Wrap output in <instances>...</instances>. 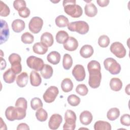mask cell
Masks as SVG:
<instances>
[{"instance_id":"obj_4","label":"cell","mask_w":130,"mask_h":130,"mask_svg":"<svg viewBox=\"0 0 130 130\" xmlns=\"http://www.w3.org/2000/svg\"><path fill=\"white\" fill-rule=\"evenodd\" d=\"M105 69L112 75H117L121 71V66L117 61L111 57L107 58L104 61Z\"/></svg>"},{"instance_id":"obj_31","label":"cell","mask_w":130,"mask_h":130,"mask_svg":"<svg viewBox=\"0 0 130 130\" xmlns=\"http://www.w3.org/2000/svg\"><path fill=\"white\" fill-rule=\"evenodd\" d=\"M69 37V35L66 31L59 30L56 35V40L59 44H63Z\"/></svg>"},{"instance_id":"obj_6","label":"cell","mask_w":130,"mask_h":130,"mask_svg":"<svg viewBox=\"0 0 130 130\" xmlns=\"http://www.w3.org/2000/svg\"><path fill=\"white\" fill-rule=\"evenodd\" d=\"M27 66L36 71H40L43 68L44 64L43 60L35 56H30L26 59Z\"/></svg>"},{"instance_id":"obj_32","label":"cell","mask_w":130,"mask_h":130,"mask_svg":"<svg viewBox=\"0 0 130 130\" xmlns=\"http://www.w3.org/2000/svg\"><path fill=\"white\" fill-rule=\"evenodd\" d=\"M73 59L71 56L69 54H65L63 56L62 66L63 68L66 70H69L72 66Z\"/></svg>"},{"instance_id":"obj_11","label":"cell","mask_w":130,"mask_h":130,"mask_svg":"<svg viewBox=\"0 0 130 130\" xmlns=\"http://www.w3.org/2000/svg\"><path fill=\"white\" fill-rule=\"evenodd\" d=\"M72 75L77 81L84 80L86 76L84 67L81 64L76 65L72 70Z\"/></svg>"},{"instance_id":"obj_37","label":"cell","mask_w":130,"mask_h":130,"mask_svg":"<svg viewBox=\"0 0 130 130\" xmlns=\"http://www.w3.org/2000/svg\"><path fill=\"white\" fill-rule=\"evenodd\" d=\"M110 41L109 38L107 35L101 36L98 39V44L102 48L108 47L110 44Z\"/></svg>"},{"instance_id":"obj_48","label":"cell","mask_w":130,"mask_h":130,"mask_svg":"<svg viewBox=\"0 0 130 130\" xmlns=\"http://www.w3.org/2000/svg\"><path fill=\"white\" fill-rule=\"evenodd\" d=\"M1 70H3L6 67V62L5 60L2 57H1Z\"/></svg>"},{"instance_id":"obj_5","label":"cell","mask_w":130,"mask_h":130,"mask_svg":"<svg viewBox=\"0 0 130 130\" xmlns=\"http://www.w3.org/2000/svg\"><path fill=\"white\" fill-rule=\"evenodd\" d=\"M9 61L11 64V69L16 74H18L22 71V66L21 64V58L20 56L16 53L10 54L8 58Z\"/></svg>"},{"instance_id":"obj_34","label":"cell","mask_w":130,"mask_h":130,"mask_svg":"<svg viewBox=\"0 0 130 130\" xmlns=\"http://www.w3.org/2000/svg\"><path fill=\"white\" fill-rule=\"evenodd\" d=\"M65 122L63 125V129L74 130L76 127V120L73 118H65Z\"/></svg>"},{"instance_id":"obj_25","label":"cell","mask_w":130,"mask_h":130,"mask_svg":"<svg viewBox=\"0 0 130 130\" xmlns=\"http://www.w3.org/2000/svg\"><path fill=\"white\" fill-rule=\"evenodd\" d=\"M110 86L112 90L118 91L122 88V82L118 78H113L110 81Z\"/></svg>"},{"instance_id":"obj_47","label":"cell","mask_w":130,"mask_h":130,"mask_svg":"<svg viewBox=\"0 0 130 130\" xmlns=\"http://www.w3.org/2000/svg\"><path fill=\"white\" fill-rule=\"evenodd\" d=\"M17 130H20V129H25V130H29V127L28 125L25 123H21L18 124L17 127Z\"/></svg>"},{"instance_id":"obj_14","label":"cell","mask_w":130,"mask_h":130,"mask_svg":"<svg viewBox=\"0 0 130 130\" xmlns=\"http://www.w3.org/2000/svg\"><path fill=\"white\" fill-rule=\"evenodd\" d=\"M63 44L64 48L69 51H75L78 47V41L72 37H69Z\"/></svg>"},{"instance_id":"obj_13","label":"cell","mask_w":130,"mask_h":130,"mask_svg":"<svg viewBox=\"0 0 130 130\" xmlns=\"http://www.w3.org/2000/svg\"><path fill=\"white\" fill-rule=\"evenodd\" d=\"M62 121V116L58 114H54L51 115L48 122L49 127L51 129H57Z\"/></svg>"},{"instance_id":"obj_33","label":"cell","mask_w":130,"mask_h":130,"mask_svg":"<svg viewBox=\"0 0 130 130\" xmlns=\"http://www.w3.org/2000/svg\"><path fill=\"white\" fill-rule=\"evenodd\" d=\"M36 117L39 121L43 122L47 120L48 118V114L45 110L41 108L37 110L36 112Z\"/></svg>"},{"instance_id":"obj_42","label":"cell","mask_w":130,"mask_h":130,"mask_svg":"<svg viewBox=\"0 0 130 130\" xmlns=\"http://www.w3.org/2000/svg\"><path fill=\"white\" fill-rule=\"evenodd\" d=\"M15 107H20L23 108L25 110L27 109V102L25 99L24 98H18L15 103Z\"/></svg>"},{"instance_id":"obj_22","label":"cell","mask_w":130,"mask_h":130,"mask_svg":"<svg viewBox=\"0 0 130 130\" xmlns=\"http://www.w3.org/2000/svg\"><path fill=\"white\" fill-rule=\"evenodd\" d=\"M28 76L26 72H22L16 78V83L19 87H24L27 84Z\"/></svg>"},{"instance_id":"obj_16","label":"cell","mask_w":130,"mask_h":130,"mask_svg":"<svg viewBox=\"0 0 130 130\" xmlns=\"http://www.w3.org/2000/svg\"><path fill=\"white\" fill-rule=\"evenodd\" d=\"M41 42L47 47H51L54 42L52 35L48 32L43 33L41 37Z\"/></svg>"},{"instance_id":"obj_28","label":"cell","mask_w":130,"mask_h":130,"mask_svg":"<svg viewBox=\"0 0 130 130\" xmlns=\"http://www.w3.org/2000/svg\"><path fill=\"white\" fill-rule=\"evenodd\" d=\"M73 86V83L70 78L64 79L61 83V89L64 92H68L72 91Z\"/></svg>"},{"instance_id":"obj_27","label":"cell","mask_w":130,"mask_h":130,"mask_svg":"<svg viewBox=\"0 0 130 130\" xmlns=\"http://www.w3.org/2000/svg\"><path fill=\"white\" fill-rule=\"evenodd\" d=\"M94 129L95 130H111V125L107 121L99 120L94 123Z\"/></svg>"},{"instance_id":"obj_15","label":"cell","mask_w":130,"mask_h":130,"mask_svg":"<svg viewBox=\"0 0 130 130\" xmlns=\"http://www.w3.org/2000/svg\"><path fill=\"white\" fill-rule=\"evenodd\" d=\"M79 119L82 124L87 125L91 122L93 116L90 112L88 111H84L80 114Z\"/></svg>"},{"instance_id":"obj_40","label":"cell","mask_w":130,"mask_h":130,"mask_svg":"<svg viewBox=\"0 0 130 130\" xmlns=\"http://www.w3.org/2000/svg\"><path fill=\"white\" fill-rule=\"evenodd\" d=\"M76 91L80 95L85 96L88 93V89L85 84H80L77 86L76 88Z\"/></svg>"},{"instance_id":"obj_21","label":"cell","mask_w":130,"mask_h":130,"mask_svg":"<svg viewBox=\"0 0 130 130\" xmlns=\"http://www.w3.org/2000/svg\"><path fill=\"white\" fill-rule=\"evenodd\" d=\"M47 60L53 64H58L60 60V55L59 53L56 51L50 52L47 56Z\"/></svg>"},{"instance_id":"obj_30","label":"cell","mask_w":130,"mask_h":130,"mask_svg":"<svg viewBox=\"0 0 130 130\" xmlns=\"http://www.w3.org/2000/svg\"><path fill=\"white\" fill-rule=\"evenodd\" d=\"M56 25L59 27H64L69 24V20L67 17L64 15L58 16L55 20Z\"/></svg>"},{"instance_id":"obj_36","label":"cell","mask_w":130,"mask_h":130,"mask_svg":"<svg viewBox=\"0 0 130 130\" xmlns=\"http://www.w3.org/2000/svg\"><path fill=\"white\" fill-rule=\"evenodd\" d=\"M21 41L25 44H31L34 41V36L28 32L23 33L21 37Z\"/></svg>"},{"instance_id":"obj_29","label":"cell","mask_w":130,"mask_h":130,"mask_svg":"<svg viewBox=\"0 0 130 130\" xmlns=\"http://www.w3.org/2000/svg\"><path fill=\"white\" fill-rule=\"evenodd\" d=\"M120 115L119 110L117 108H112L107 112V118L113 121L117 119Z\"/></svg>"},{"instance_id":"obj_24","label":"cell","mask_w":130,"mask_h":130,"mask_svg":"<svg viewBox=\"0 0 130 130\" xmlns=\"http://www.w3.org/2000/svg\"><path fill=\"white\" fill-rule=\"evenodd\" d=\"M40 72L42 77L44 79H48L52 77L53 70L51 66L48 64H45Z\"/></svg>"},{"instance_id":"obj_46","label":"cell","mask_w":130,"mask_h":130,"mask_svg":"<svg viewBox=\"0 0 130 130\" xmlns=\"http://www.w3.org/2000/svg\"><path fill=\"white\" fill-rule=\"evenodd\" d=\"M96 3L100 7H104L108 5L109 3V0H97Z\"/></svg>"},{"instance_id":"obj_2","label":"cell","mask_w":130,"mask_h":130,"mask_svg":"<svg viewBox=\"0 0 130 130\" xmlns=\"http://www.w3.org/2000/svg\"><path fill=\"white\" fill-rule=\"evenodd\" d=\"M26 110L16 107L10 106L8 107L5 111V116L9 121L15 120H21L26 116Z\"/></svg>"},{"instance_id":"obj_19","label":"cell","mask_w":130,"mask_h":130,"mask_svg":"<svg viewBox=\"0 0 130 130\" xmlns=\"http://www.w3.org/2000/svg\"><path fill=\"white\" fill-rule=\"evenodd\" d=\"M93 52V49L91 45H85L81 48L80 50V54L82 57L87 58L92 55Z\"/></svg>"},{"instance_id":"obj_17","label":"cell","mask_w":130,"mask_h":130,"mask_svg":"<svg viewBox=\"0 0 130 130\" xmlns=\"http://www.w3.org/2000/svg\"><path fill=\"white\" fill-rule=\"evenodd\" d=\"M84 11L85 14L89 17H93L98 13V9L96 6L91 3H87L84 7Z\"/></svg>"},{"instance_id":"obj_20","label":"cell","mask_w":130,"mask_h":130,"mask_svg":"<svg viewBox=\"0 0 130 130\" xmlns=\"http://www.w3.org/2000/svg\"><path fill=\"white\" fill-rule=\"evenodd\" d=\"M30 82L33 86H38L42 82V79L40 74L36 71H32L30 74Z\"/></svg>"},{"instance_id":"obj_49","label":"cell","mask_w":130,"mask_h":130,"mask_svg":"<svg viewBox=\"0 0 130 130\" xmlns=\"http://www.w3.org/2000/svg\"><path fill=\"white\" fill-rule=\"evenodd\" d=\"M129 84H128L127 85V86L125 87V92H126V93L128 94V95H129Z\"/></svg>"},{"instance_id":"obj_44","label":"cell","mask_w":130,"mask_h":130,"mask_svg":"<svg viewBox=\"0 0 130 130\" xmlns=\"http://www.w3.org/2000/svg\"><path fill=\"white\" fill-rule=\"evenodd\" d=\"M19 15L22 18L28 17L30 13V10L26 7H24L20 9L18 11Z\"/></svg>"},{"instance_id":"obj_23","label":"cell","mask_w":130,"mask_h":130,"mask_svg":"<svg viewBox=\"0 0 130 130\" xmlns=\"http://www.w3.org/2000/svg\"><path fill=\"white\" fill-rule=\"evenodd\" d=\"M16 78V74L11 69L7 70L3 74V79L7 83H12L14 82Z\"/></svg>"},{"instance_id":"obj_45","label":"cell","mask_w":130,"mask_h":130,"mask_svg":"<svg viewBox=\"0 0 130 130\" xmlns=\"http://www.w3.org/2000/svg\"><path fill=\"white\" fill-rule=\"evenodd\" d=\"M120 122L123 125L129 126L130 125V115L128 114H123L120 118Z\"/></svg>"},{"instance_id":"obj_39","label":"cell","mask_w":130,"mask_h":130,"mask_svg":"<svg viewBox=\"0 0 130 130\" xmlns=\"http://www.w3.org/2000/svg\"><path fill=\"white\" fill-rule=\"evenodd\" d=\"M87 69L88 72L92 71H101L100 63L96 60H91L87 64Z\"/></svg>"},{"instance_id":"obj_7","label":"cell","mask_w":130,"mask_h":130,"mask_svg":"<svg viewBox=\"0 0 130 130\" xmlns=\"http://www.w3.org/2000/svg\"><path fill=\"white\" fill-rule=\"evenodd\" d=\"M89 77L88 84L92 88H96L100 85L102 80V74L101 71H92L88 72Z\"/></svg>"},{"instance_id":"obj_18","label":"cell","mask_w":130,"mask_h":130,"mask_svg":"<svg viewBox=\"0 0 130 130\" xmlns=\"http://www.w3.org/2000/svg\"><path fill=\"white\" fill-rule=\"evenodd\" d=\"M11 26L14 32L18 33L22 31L25 28V24L22 20L17 19L12 22Z\"/></svg>"},{"instance_id":"obj_41","label":"cell","mask_w":130,"mask_h":130,"mask_svg":"<svg viewBox=\"0 0 130 130\" xmlns=\"http://www.w3.org/2000/svg\"><path fill=\"white\" fill-rule=\"evenodd\" d=\"M10 12V10L9 7L3 1H1V16L2 17H7L9 15Z\"/></svg>"},{"instance_id":"obj_12","label":"cell","mask_w":130,"mask_h":130,"mask_svg":"<svg viewBox=\"0 0 130 130\" xmlns=\"http://www.w3.org/2000/svg\"><path fill=\"white\" fill-rule=\"evenodd\" d=\"M1 36L0 44L5 43L9 37V28L7 22L3 19L1 20Z\"/></svg>"},{"instance_id":"obj_38","label":"cell","mask_w":130,"mask_h":130,"mask_svg":"<svg viewBox=\"0 0 130 130\" xmlns=\"http://www.w3.org/2000/svg\"><path fill=\"white\" fill-rule=\"evenodd\" d=\"M68 103L72 106H77L80 103V99L79 96L75 94L70 95L67 99Z\"/></svg>"},{"instance_id":"obj_26","label":"cell","mask_w":130,"mask_h":130,"mask_svg":"<svg viewBox=\"0 0 130 130\" xmlns=\"http://www.w3.org/2000/svg\"><path fill=\"white\" fill-rule=\"evenodd\" d=\"M32 49L35 53L40 55L45 54L48 51V48L41 42L36 43L32 47Z\"/></svg>"},{"instance_id":"obj_35","label":"cell","mask_w":130,"mask_h":130,"mask_svg":"<svg viewBox=\"0 0 130 130\" xmlns=\"http://www.w3.org/2000/svg\"><path fill=\"white\" fill-rule=\"evenodd\" d=\"M30 106L34 110H37L42 108L43 106V103L39 98H34L30 101Z\"/></svg>"},{"instance_id":"obj_9","label":"cell","mask_w":130,"mask_h":130,"mask_svg":"<svg viewBox=\"0 0 130 130\" xmlns=\"http://www.w3.org/2000/svg\"><path fill=\"white\" fill-rule=\"evenodd\" d=\"M58 93V88L55 86H51L46 90L43 95V98L46 103H51L54 101Z\"/></svg>"},{"instance_id":"obj_43","label":"cell","mask_w":130,"mask_h":130,"mask_svg":"<svg viewBox=\"0 0 130 130\" xmlns=\"http://www.w3.org/2000/svg\"><path fill=\"white\" fill-rule=\"evenodd\" d=\"M26 6V4L25 1L23 0H16L13 2V7L14 9L18 11L22 8Z\"/></svg>"},{"instance_id":"obj_10","label":"cell","mask_w":130,"mask_h":130,"mask_svg":"<svg viewBox=\"0 0 130 130\" xmlns=\"http://www.w3.org/2000/svg\"><path fill=\"white\" fill-rule=\"evenodd\" d=\"M43 25V20L41 18L37 16L34 17L29 22V29L34 34H38L42 29Z\"/></svg>"},{"instance_id":"obj_8","label":"cell","mask_w":130,"mask_h":130,"mask_svg":"<svg viewBox=\"0 0 130 130\" xmlns=\"http://www.w3.org/2000/svg\"><path fill=\"white\" fill-rule=\"evenodd\" d=\"M111 52L117 57L121 58L126 55V51L122 43L119 42L113 43L110 46Z\"/></svg>"},{"instance_id":"obj_3","label":"cell","mask_w":130,"mask_h":130,"mask_svg":"<svg viewBox=\"0 0 130 130\" xmlns=\"http://www.w3.org/2000/svg\"><path fill=\"white\" fill-rule=\"evenodd\" d=\"M68 28L71 31H76L80 34L84 35L89 30V25L84 21H77L69 23L67 25Z\"/></svg>"},{"instance_id":"obj_1","label":"cell","mask_w":130,"mask_h":130,"mask_svg":"<svg viewBox=\"0 0 130 130\" xmlns=\"http://www.w3.org/2000/svg\"><path fill=\"white\" fill-rule=\"evenodd\" d=\"M76 2L75 0H64L62 4L66 14L73 18H79L82 15L83 10Z\"/></svg>"}]
</instances>
